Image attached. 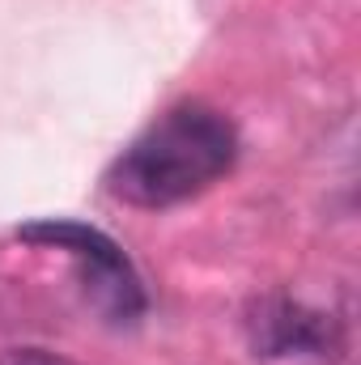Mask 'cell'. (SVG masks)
I'll use <instances>...</instances> for the list:
<instances>
[{
	"label": "cell",
	"instance_id": "1",
	"mask_svg": "<svg viewBox=\"0 0 361 365\" xmlns=\"http://www.w3.org/2000/svg\"><path fill=\"white\" fill-rule=\"evenodd\" d=\"M234 162H238L234 123L204 102H183L162 119H153L115 158L106 187L115 200L132 208H171L225 179Z\"/></svg>",
	"mask_w": 361,
	"mask_h": 365
},
{
	"label": "cell",
	"instance_id": "2",
	"mask_svg": "<svg viewBox=\"0 0 361 365\" xmlns=\"http://www.w3.org/2000/svg\"><path fill=\"white\" fill-rule=\"evenodd\" d=\"M26 242H39V247H56V251H68L81 276H86V293L90 302L115 323H132L141 310H145V289H141V276L132 272L128 255L119 251V242L93 225L81 221H34L21 230Z\"/></svg>",
	"mask_w": 361,
	"mask_h": 365
},
{
	"label": "cell",
	"instance_id": "3",
	"mask_svg": "<svg viewBox=\"0 0 361 365\" xmlns=\"http://www.w3.org/2000/svg\"><path fill=\"white\" fill-rule=\"evenodd\" d=\"M247 336L255 357H298V353H332L336 323L293 297H260L247 314Z\"/></svg>",
	"mask_w": 361,
	"mask_h": 365
},
{
	"label": "cell",
	"instance_id": "4",
	"mask_svg": "<svg viewBox=\"0 0 361 365\" xmlns=\"http://www.w3.org/2000/svg\"><path fill=\"white\" fill-rule=\"evenodd\" d=\"M0 365H73V361H64L60 353H47V349H9V353H0Z\"/></svg>",
	"mask_w": 361,
	"mask_h": 365
}]
</instances>
